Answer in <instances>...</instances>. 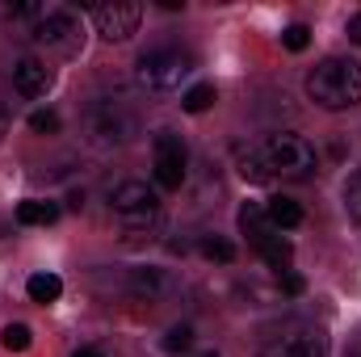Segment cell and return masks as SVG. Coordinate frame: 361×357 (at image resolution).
Masks as SVG:
<instances>
[{
  "instance_id": "7",
  "label": "cell",
  "mask_w": 361,
  "mask_h": 357,
  "mask_svg": "<svg viewBox=\"0 0 361 357\" xmlns=\"http://www.w3.org/2000/svg\"><path fill=\"white\" fill-rule=\"evenodd\" d=\"M139 17L143 8L135 0H109V4H97L92 8V21H97V34L105 42H126L135 30H139Z\"/></svg>"
},
{
  "instance_id": "16",
  "label": "cell",
  "mask_w": 361,
  "mask_h": 357,
  "mask_svg": "<svg viewBox=\"0 0 361 357\" xmlns=\"http://www.w3.org/2000/svg\"><path fill=\"white\" fill-rule=\"evenodd\" d=\"M257 253H261V261H265V265H273V269H286V265H290V257H294V248H290L277 231H273L265 244H257Z\"/></svg>"
},
{
  "instance_id": "11",
  "label": "cell",
  "mask_w": 361,
  "mask_h": 357,
  "mask_svg": "<svg viewBox=\"0 0 361 357\" xmlns=\"http://www.w3.org/2000/svg\"><path fill=\"white\" fill-rule=\"evenodd\" d=\"M13 85H17L21 97H42V92L51 89V72H47L42 59L25 55V59H17V68H13Z\"/></svg>"
},
{
  "instance_id": "13",
  "label": "cell",
  "mask_w": 361,
  "mask_h": 357,
  "mask_svg": "<svg viewBox=\"0 0 361 357\" xmlns=\"http://www.w3.org/2000/svg\"><path fill=\"white\" fill-rule=\"evenodd\" d=\"M55 219H59V206H55V202L30 198V202L17 206V223H25V227H47V223H55Z\"/></svg>"
},
{
  "instance_id": "8",
  "label": "cell",
  "mask_w": 361,
  "mask_h": 357,
  "mask_svg": "<svg viewBox=\"0 0 361 357\" xmlns=\"http://www.w3.org/2000/svg\"><path fill=\"white\" fill-rule=\"evenodd\" d=\"M261 357H328V341L315 328H294V332L269 341L261 349Z\"/></svg>"
},
{
  "instance_id": "29",
  "label": "cell",
  "mask_w": 361,
  "mask_h": 357,
  "mask_svg": "<svg viewBox=\"0 0 361 357\" xmlns=\"http://www.w3.org/2000/svg\"><path fill=\"white\" fill-rule=\"evenodd\" d=\"M72 357H105V353H101V349H76Z\"/></svg>"
},
{
  "instance_id": "26",
  "label": "cell",
  "mask_w": 361,
  "mask_h": 357,
  "mask_svg": "<svg viewBox=\"0 0 361 357\" xmlns=\"http://www.w3.org/2000/svg\"><path fill=\"white\" fill-rule=\"evenodd\" d=\"M345 34H349V42H357V47H361V13H353V17H349Z\"/></svg>"
},
{
  "instance_id": "21",
  "label": "cell",
  "mask_w": 361,
  "mask_h": 357,
  "mask_svg": "<svg viewBox=\"0 0 361 357\" xmlns=\"http://www.w3.org/2000/svg\"><path fill=\"white\" fill-rule=\"evenodd\" d=\"M193 349V328L189 324H177V328H169V337H164V353H189Z\"/></svg>"
},
{
  "instance_id": "20",
  "label": "cell",
  "mask_w": 361,
  "mask_h": 357,
  "mask_svg": "<svg viewBox=\"0 0 361 357\" xmlns=\"http://www.w3.org/2000/svg\"><path fill=\"white\" fill-rule=\"evenodd\" d=\"M0 345H4L8 353H25V349L34 345V332H30L25 324H8V328L0 332Z\"/></svg>"
},
{
  "instance_id": "22",
  "label": "cell",
  "mask_w": 361,
  "mask_h": 357,
  "mask_svg": "<svg viewBox=\"0 0 361 357\" xmlns=\"http://www.w3.org/2000/svg\"><path fill=\"white\" fill-rule=\"evenodd\" d=\"M345 210H349L353 223H361V169L345 181Z\"/></svg>"
},
{
  "instance_id": "9",
  "label": "cell",
  "mask_w": 361,
  "mask_h": 357,
  "mask_svg": "<svg viewBox=\"0 0 361 357\" xmlns=\"http://www.w3.org/2000/svg\"><path fill=\"white\" fill-rule=\"evenodd\" d=\"M76 34H80V25H76V17L63 13V8L42 13L38 25H34V42H42V47H59V51H72V47H76Z\"/></svg>"
},
{
  "instance_id": "17",
  "label": "cell",
  "mask_w": 361,
  "mask_h": 357,
  "mask_svg": "<svg viewBox=\"0 0 361 357\" xmlns=\"http://www.w3.org/2000/svg\"><path fill=\"white\" fill-rule=\"evenodd\" d=\"M240 177L265 185L273 173H269V164H265V156H261V152H240Z\"/></svg>"
},
{
  "instance_id": "27",
  "label": "cell",
  "mask_w": 361,
  "mask_h": 357,
  "mask_svg": "<svg viewBox=\"0 0 361 357\" xmlns=\"http://www.w3.org/2000/svg\"><path fill=\"white\" fill-rule=\"evenodd\" d=\"M42 13H47L42 4H17L13 8V17H42Z\"/></svg>"
},
{
  "instance_id": "1",
  "label": "cell",
  "mask_w": 361,
  "mask_h": 357,
  "mask_svg": "<svg viewBox=\"0 0 361 357\" xmlns=\"http://www.w3.org/2000/svg\"><path fill=\"white\" fill-rule=\"evenodd\" d=\"M307 97L319 109H353L361 101V63L341 55L315 63V72L307 76Z\"/></svg>"
},
{
  "instance_id": "5",
  "label": "cell",
  "mask_w": 361,
  "mask_h": 357,
  "mask_svg": "<svg viewBox=\"0 0 361 357\" xmlns=\"http://www.w3.org/2000/svg\"><path fill=\"white\" fill-rule=\"evenodd\" d=\"M109 206L130 227L135 223H156V214H160V198H156V189L147 181H118L114 193H109Z\"/></svg>"
},
{
  "instance_id": "14",
  "label": "cell",
  "mask_w": 361,
  "mask_h": 357,
  "mask_svg": "<svg viewBox=\"0 0 361 357\" xmlns=\"http://www.w3.org/2000/svg\"><path fill=\"white\" fill-rule=\"evenodd\" d=\"M265 214H269L273 227H281V231H290V227H298V223H302V206H298L294 198H269Z\"/></svg>"
},
{
  "instance_id": "12",
  "label": "cell",
  "mask_w": 361,
  "mask_h": 357,
  "mask_svg": "<svg viewBox=\"0 0 361 357\" xmlns=\"http://www.w3.org/2000/svg\"><path fill=\"white\" fill-rule=\"evenodd\" d=\"M240 231H244V236H248V244L257 248V244H265V240H269L277 227L269 223V214H265V206H261V202H244V206H240Z\"/></svg>"
},
{
  "instance_id": "31",
  "label": "cell",
  "mask_w": 361,
  "mask_h": 357,
  "mask_svg": "<svg viewBox=\"0 0 361 357\" xmlns=\"http://www.w3.org/2000/svg\"><path fill=\"white\" fill-rule=\"evenodd\" d=\"M197 357H219V353H214V349H210V353H197Z\"/></svg>"
},
{
  "instance_id": "2",
  "label": "cell",
  "mask_w": 361,
  "mask_h": 357,
  "mask_svg": "<svg viewBox=\"0 0 361 357\" xmlns=\"http://www.w3.org/2000/svg\"><path fill=\"white\" fill-rule=\"evenodd\" d=\"M193 76V55H185L177 47H160V51H147L135 68V80L139 89L152 92V97H169L177 92L185 80Z\"/></svg>"
},
{
  "instance_id": "15",
  "label": "cell",
  "mask_w": 361,
  "mask_h": 357,
  "mask_svg": "<svg viewBox=\"0 0 361 357\" xmlns=\"http://www.w3.org/2000/svg\"><path fill=\"white\" fill-rule=\"evenodd\" d=\"M25 294H30L34 303H42V307H47V303H55V298L63 294V282H59L55 273H34V277L25 282Z\"/></svg>"
},
{
  "instance_id": "3",
  "label": "cell",
  "mask_w": 361,
  "mask_h": 357,
  "mask_svg": "<svg viewBox=\"0 0 361 357\" xmlns=\"http://www.w3.org/2000/svg\"><path fill=\"white\" fill-rule=\"evenodd\" d=\"M139 131V118L130 109H122L118 101H97L85 114V139L92 147H118Z\"/></svg>"
},
{
  "instance_id": "25",
  "label": "cell",
  "mask_w": 361,
  "mask_h": 357,
  "mask_svg": "<svg viewBox=\"0 0 361 357\" xmlns=\"http://www.w3.org/2000/svg\"><path fill=\"white\" fill-rule=\"evenodd\" d=\"M281 290H286L290 298H298V294L307 290V282H302V273H281Z\"/></svg>"
},
{
  "instance_id": "4",
  "label": "cell",
  "mask_w": 361,
  "mask_h": 357,
  "mask_svg": "<svg viewBox=\"0 0 361 357\" xmlns=\"http://www.w3.org/2000/svg\"><path fill=\"white\" fill-rule=\"evenodd\" d=\"M265 164H269L273 177H311L315 173V147L302 139V135H269V143L261 147Z\"/></svg>"
},
{
  "instance_id": "18",
  "label": "cell",
  "mask_w": 361,
  "mask_h": 357,
  "mask_svg": "<svg viewBox=\"0 0 361 357\" xmlns=\"http://www.w3.org/2000/svg\"><path fill=\"white\" fill-rule=\"evenodd\" d=\"M197 248H202V257L214 261V265H231V261H235V244H227V240H219V236H206Z\"/></svg>"
},
{
  "instance_id": "24",
  "label": "cell",
  "mask_w": 361,
  "mask_h": 357,
  "mask_svg": "<svg viewBox=\"0 0 361 357\" xmlns=\"http://www.w3.org/2000/svg\"><path fill=\"white\" fill-rule=\"evenodd\" d=\"M307 42H311V30H307V25H290V30L281 34V47H286V51H307Z\"/></svg>"
},
{
  "instance_id": "28",
  "label": "cell",
  "mask_w": 361,
  "mask_h": 357,
  "mask_svg": "<svg viewBox=\"0 0 361 357\" xmlns=\"http://www.w3.org/2000/svg\"><path fill=\"white\" fill-rule=\"evenodd\" d=\"M8 135V114H4V105H0V139Z\"/></svg>"
},
{
  "instance_id": "23",
  "label": "cell",
  "mask_w": 361,
  "mask_h": 357,
  "mask_svg": "<svg viewBox=\"0 0 361 357\" xmlns=\"http://www.w3.org/2000/svg\"><path fill=\"white\" fill-rule=\"evenodd\" d=\"M30 131L34 135H55L59 131V114L55 109H34L30 114Z\"/></svg>"
},
{
  "instance_id": "10",
  "label": "cell",
  "mask_w": 361,
  "mask_h": 357,
  "mask_svg": "<svg viewBox=\"0 0 361 357\" xmlns=\"http://www.w3.org/2000/svg\"><path fill=\"white\" fill-rule=\"evenodd\" d=\"M126 290L135 294V298H147V303H156V298H169L173 290H177V282H173V273L169 269H130V277H126Z\"/></svg>"
},
{
  "instance_id": "19",
  "label": "cell",
  "mask_w": 361,
  "mask_h": 357,
  "mask_svg": "<svg viewBox=\"0 0 361 357\" xmlns=\"http://www.w3.org/2000/svg\"><path fill=\"white\" fill-rule=\"evenodd\" d=\"M180 105H185V114H206V109L214 105V85H193V89H185Z\"/></svg>"
},
{
  "instance_id": "6",
  "label": "cell",
  "mask_w": 361,
  "mask_h": 357,
  "mask_svg": "<svg viewBox=\"0 0 361 357\" xmlns=\"http://www.w3.org/2000/svg\"><path fill=\"white\" fill-rule=\"evenodd\" d=\"M152 156H156V185L160 189H180L185 185V139L177 131H156Z\"/></svg>"
},
{
  "instance_id": "30",
  "label": "cell",
  "mask_w": 361,
  "mask_h": 357,
  "mask_svg": "<svg viewBox=\"0 0 361 357\" xmlns=\"http://www.w3.org/2000/svg\"><path fill=\"white\" fill-rule=\"evenodd\" d=\"M345 357H361V341H357V345H353V349H349Z\"/></svg>"
}]
</instances>
